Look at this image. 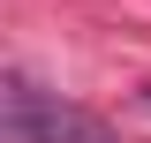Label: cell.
<instances>
[{
    "label": "cell",
    "mask_w": 151,
    "mask_h": 143,
    "mask_svg": "<svg viewBox=\"0 0 151 143\" xmlns=\"http://www.w3.org/2000/svg\"><path fill=\"white\" fill-rule=\"evenodd\" d=\"M0 128H8V143H113L98 113L68 106V98H53V90H38L30 75H8Z\"/></svg>",
    "instance_id": "obj_1"
}]
</instances>
